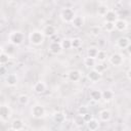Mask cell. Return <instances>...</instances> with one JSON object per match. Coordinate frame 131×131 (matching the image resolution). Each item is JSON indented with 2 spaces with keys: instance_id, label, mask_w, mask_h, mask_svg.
I'll list each match as a JSON object with an SVG mask.
<instances>
[{
  "instance_id": "cell-27",
  "label": "cell",
  "mask_w": 131,
  "mask_h": 131,
  "mask_svg": "<svg viewBox=\"0 0 131 131\" xmlns=\"http://www.w3.org/2000/svg\"><path fill=\"white\" fill-rule=\"evenodd\" d=\"M14 46L15 45H13V44H11V43H9V44H7L6 46H5V53H7L9 56L10 55H12L14 52H15V49H14Z\"/></svg>"
},
{
  "instance_id": "cell-16",
  "label": "cell",
  "mask_w": 131,
  "mask_h": 131,
  "mask_svg": "<svg viewBox=\"0 0 131 131\" xmlns=\"http://www.w3.org/2000/svg\"><path fill=\"white\" fill-rule=\"evenodd\" d=\"M112 118V114L108 110H102L100 111L99 113V119L102 121V122H108Z\"/></svg>"
},
{
  "instance_id": "cell-40",
  "label": "cell",
  "mask_w": 131,
  "mask_h": 131,
  "mask_svg": "<svg viewBox=\"0 0 131 131\" xmlns=\"http://www.w3.org/2000/svg\"><path fill=\"white\" fill-rule=\"evenodd\" d=\"M0 53H2V47L0 46Z\"/></svg>"
},
{
  "instance_id": "cell-32",
  "label": "cell",
  "mask_w": 131,
  "mask_h": 131,
  "mask_svg": "<svg viewBox=\"0 0 131 131\" xmlns=\"http://www.w3.org/2000/svg\"><path fill=\"white\" fill-rule=\"evenodd\" d=\"M103 27H104V30L106 32H112L115 30V24L112 21H104Z\"/></svg>"
},
{
  "instance_id": "cell-8",
  "label": "cell",
  "mask_w": 131,
  "mask_h": 131,
  "mask_svg": "<svg viewBox=\"0 0 131 131\" xmlns=\"http://www.w3.org/2000/svg\"><path fill=\"white\" fill-rule=\"evenodd\" d=\"M68 78L72 82H78L81 79V73L78 70H72L68 74Z\"/></svg>"
},
{
  "instance_id": "cell-3",
  "label": "cell",
  "mask_w": 131,
  "mask_h": 131,
  "mask_svg": "<svg viewBox=\"0 0 131 131\" xmlns=\"http://www.w3.org/2000/svg\"><path fill=\"white\" fill-rule=\"evenodd\" d=\"M60 16H61V19L66 23H71L72 19L74 18L75 16V12L72 8H63L61 10V13H60Z\"/></svg>"
},
{
  "instance_id": "cell-28",
  "label": "cell",
  "mask_w": 131,
  "mask_h": 131,
  "mask_svg": "<svg viewBox=\"0 0 131 131\" xmlns=\"http://www.w3.org/2000/svg\"><path fill=\"white\" fill-rule=\"evenodd\" d=\"M71 44H72V48H79L82 45V40L80 38L71 39Z\"/></svg>"
},
{
  "instance_id": "cell-6",
  "label": "cell",
  "mask_w": 131,
  "mask_h": 131,
  "mask_svg": "<svg viewBox=\"0 0 131 131\" xmlns=\"http://www.w3.org/2000/svg\"><path fill=\"white\" fill-rule=\"evenodd\" d=\"M10 115H11V111H10L9 106H7L5 104L0 105V119L1 120H3V121L8 120Z\"/></svg>"
},
{
  "instance_id": "cell-15",
  "label": "cell",
  "mask_w": 131,
  "mask_h": 131,
  "mask_svg": "<svg viewBox=\"0 0 131 131\" xmlns=\"http://www.w3.org/2000/svg\"><path fill=\"white\" fill-rule=\"evenodd\" d=\"M33 89H34V91H35L36 93L41 94V93H43V92L45 91V89H46V85H45L43 82L39 81V82H37V83L34 84Z\"/></svg>"
},
{
  "instance_id": "cell-30",
  "label": "cell",
  "mask_w": 131,
  "mask_h": 131,
  "mask_svg": "<svg viewBox=\"0 0 131 131\" xmlns=\"http://www.w3.org/2000/svg\"><path fill=\"white\" fill-rule=\"evenodd\" d=\"M97 51H98V48H96V47H90V48H88V50H87V56H89V57H94V58H95V56H96V54H97Z\"/></svg>"
},
{
  "instance_id": "cell-24",
  "label": "cell",
  "mask_w": 131,
  "mask_h": 131,
  "mask_svg": "<svg viewBox=\"0 0 131 131\" xmlns=\"http://www.w3.org/2000/svg\"><path fill=\"white\" fill-rule=\"evenodd\" d=\"M59 44H60L61 49H66V50H68V49L72 48L71 39H69V38H64V39L60 40V41H59Z\"/></svg>"
},
{
  "instance_id": "cell-10",
  "label": "cell",
  "mask_w": 131,
  "mask_h": 131,
  "mask_svg": "<svg viewBox=\"0 0 131 131\" xmlns=\"http://www.w3.org/2000/svg\"><path fill=\"white\" fill-rule=\"evenodd\" d=\"M104 18H105V21H112V23H115L117 19H118V14L116 11L114 10H107L106 13L104 14Z\"/></svg>"
},
{
  "instance_id": "cell-38",
  "label": "cell",
  "mask_w": 131,
  "mask_h": 131,
  "mask_svg": "<svg viewBox=\"0 0 131 131\" xmlns=\"http://www.w3.org/2000/svg\"><path fill=\"white\" fill-rule=\"evenodd\" d=\"M6 73H7V69H6L4 66H0V75L3 76V75H5Z\"/></svg>"
},
{
  "instance_id": "cell-23",
  "label": "cell",
  "mask_w": 131,
  "mask_h": 131,
  "mask_svg": "<svg viewBox=\"0 0 131 131\" xmlns=\"http://www.w3.org/2000/svg\"><path fill=\"white\" fill-rule=\"evenodd\" d=\"M53 120H54L55 123L60 124V123H63V122H64V120H66V116H64L63 113H61V112H57V113L54 114V116H53Z\"/></svg>"
},
{
  "instance_id": "cell-26",
  "label": "cell",
  "mask_w": 131,
  "mask_h": 131,
  "mask_svg": "<svg viewBox=\"0 0 131 131\" xmlns=\"http://www.w3.org/2000/svg\"><path fill=\"white\" fill-rule=\"evenodd\" d=\"M95 61H96V59H95L94 57H89V56H87V57H85V59H84V64H85V67H87V68H91V67H94V66H95Z\"/></svg>"
},
{
  "instance_id": "cell-14",
  "label": "cell",
  "mask_w": 131,
  "mask_h": 131,
  "mask_svg": "<svg viewBox=\"0 0 131 131\" xmlns=\"http://www.w3.org/2000/svg\"><path fill=\"white\" fill-rule=\"evenodd\" d=\"M49 51L52 54H58L61 51V47H60L59 42H53L52 41L50 43V45H49Z\"/></svg>"
},
{
  "instance_id": "cell-7",
  "label": "cell",
  "mask_w": 131,
  "mask_h": 131,
  "mask_svg": "<svg viewBox=\"0 0 131 131\" xmlns=\"http://www.w3.org/2000/svg\"><path fill=\"white\" fill-rule=\"evenodd\" d=\"M87 77H88V79L91 82H94L95 83V82H97V81H99L101 79V73H98L97 71H95L94 69H92V70L89 71Z\"/></svg>"
},
{
  "instance_id": "cell-35",
  "label": "cell",
  "mask_w": 131,
  "mask_h": 131,
  "mask_svg": "<svg viewBox=\"0 0 131 131\" xmlns=\"http://www.w3.org/2000/svg\"><path fill=\"white\" fill-rule=\"evenodd\" d=\"M94 70L97 71L98 73H102V72L105 70V67H104V64H102V63H98V64L94 66Z\"/></svg>"
},
{
  "instance_id": "cell-2",
  "label": "cell",
  "mask_w": 131,
  "mask_h": 131,
  "mask_svg": "<svg viewBox=\"0 0 131 131\" xmlns=\"http://www.w3.org/2000/svg\"><path fill=\"white\" fill-rule=\"evenodd\" d=\"M8 39H9V42L11 44H13V45L16 46V45H19V44L23 43V41H24V34L20 33V32H18V31L11 32L9 34Z\"/></svg>"
},
{
  "instance_id": "cell-4",
  "label": "cell",
  "mask_w": 131,
  "mask_h": 131,
  "mask_svg": "<svg viewBox=\"0 0 131 131\" xmlns=\"http://www.w3.org/2000/svg\"><path fill=\"white\" fill-rule=\"evenodd\" d=\"M31 114L34 118L40 119L45 115V108H44V106H42L40 104H35L31 110Z\"/></svg>"
},
{
  "instance_id": "cell-34",
  "label": "cell",
  "mask_w": 131,
  "mask_h": 131,
  "mask_svg": "<svg viewBox=\"0 0 131 131\" xmlns=\"http://www.w3.org/2000/svg\"><path fill=\"white\" fill-rule=\"evenodd\" d=\"M101 32V29L98 27V26H93L90 28V34L92 36H98Z\"/></svg>"
},
{
  "instance_id": "cell-11",
  "label": "cell",
  "mask_w": 131,
  "mask_h": 131,
  "mask_svg": "<svg viewBox=\"0 0 131 131\" xmlns=\"http://www.w3.org/2000/svg\"><path fill=\"white\" fill-rule=\"evenodd\" d=\"M71 23H72V25H73L74 28L80 29V28H82L83 25H84V19H83V17H82L81 15H75Z\"/></svg>"
},
{
  "instance_id": "cell-31",
  "label": "cell",
  "mask_w": 131,
  "mask_h": 131,
  "mask_svg": "<svg viewBox=\"0 0 131 131\" xmlns=\"http://www.w3.org/2000/svg\"><path fill=\"white\" fill-rule=\"evenodd\" d=\"M107 10H108V8H107L106 5H100V6L97 8V14L100 15V16H104V14L106 13Z\"/></svg>"
},
{
  "instance_id": "cell-13",
  "label": "cell",
  "mask_w": 131,
  "mask_h": 131,
  "mask_svg": "<svg viewBox=\"0 0 131 131\" xmlns=\"http://www.w3.org/2000/svg\"><path fill=\"white\" fill-rule=\"evenodd\" d=\"M55 28H54V26H52V25H47V26H45L44 27V29H43V34H44V36H46V37H52V36H54L55 35Z\"/></svg>"
},
{
  "instance_id": "cell-21",
  "label": "cell",
  "mask_w": 131,
  "mask_h": 131,
  "mask_svg": "<svg viewBox=\"0 0 131 131\" xmlns=\"http://www.w3.org/2000/svg\"><path fill=\"white\" fill-rule=\"evenodd\" d=\"M106 58H107V53H106V51H104V50H98V51H97V54H96V56H95V59H96V60H98L99 62H103V61L106 60Z\"/></svg>"
},
{
  "instance_id": "cell-9",
  "label": "cell",
  "mask_w": 131,
  "mask_h": 131,
  "mask_svg": "<svg viewBox=\"0 0 131 131\" xmlns=\"http://www.w3.org/2000/svg\"><path fill=\"white\" fill-rule=\"evenodd\" d=\"M129 45H130V39H129L128 37H120V38L117 40V46H118L119 48L125 49V48H127Z\"/></svg>"
},
{
  "instance_id": "cell-37",
  "label": "cell",
  "mask_w": 131,
  "mask_h": 131,
  "mask_svg": "<svg viewBox=\"0 0 131 131\" xmlns=\"http://www.w3.org/2000/svg\"><path fill=\"white\" fill-rule=\"evenodd\" d=\"M92 118H93V116H92V115H91L89 112H88V113H86L85 115H83V119H84L85 123H86V122H88V121H90Z\"/></svg>"
},
{
  "instance_id": "cell-17",
  "label": "cell",
  "mask_w": 131,
  "mask_h": 131,
  "mask_svg": "<svg viewBox=\"0 0 131 131\" xmlns=\"http://www.w3.org/2000/svg\"><path fill=\"white\" fill-rule=\"evenodd\" d=\"M86 124H87V128H88L89 130H91V131H95V130H97L98 127H99L98 121L95 120V119H93V118H92L90 121L86 122Z\"/></svg>"
},
{
  "instance_id": "cell-39",
  "label": "cell",
  "mask_w": 131,
  "mask_h": 131,
  "mask_svg": "<svg viewBox=\"0 0 131 131\" xmlns=\"http://www.w3.org/2000/svg\"><path fill=\"white\" fill-rule=\"evenodd\" d=\"M130 73H131V71H130V69H128V70H127V72H126V76H127V79H128V80H131Z\"/></svg>"
},
{
  "instance_id": "cell-36",
  "label": "cell",
  "mask_w": 131,
  "mask_h": 131,
  "mask_svg": "<svg viewBox=\"0 0 131 131\" xmlns=\"http://www.w3.org/2000/svg\"><path fill=\"white\" fill-rule=\"evenodd\" d=\"M88 112H89V111H88V107H87V106H80L79 110H78V114L81 115V116L85 115V114L88 113Z\"/></svg>"
},
{
  "instance_id": "cell-18",
  "label": "cell",
  "mask_w": 131,
  "mask_h": 131,
  "mask_svg": "<svg viewBox=\"0 0 131 131\" xmlns=\"http://www.w3.org/2000/svg\"><path fill=\"white\" fill-rule=\"evenodd\" d=\"M24 128V123L20 119H14L11 122V129L12 130H20Z\"/></svg>"
},
{
  "instance_id": "cell-5",
  "label": "cell",
  "mask_w": 131,
  "mask_h": 131,
  "mask_svg": "<svg viewBox=\"0 0 131 131\" xmlns=\"http://www.w3.org/2000/svg\"><path fill=\"white\" fill-rule=\"evenodd\" d=\"M110 62L115 67L121 66L123 63V55L121 53H113L110 56Z\"/></svg>"
},
{
  "instance_id": "cell-25",
  "label": "cell",
  "mask_w": 131,
  "mask_h": 131,
  "mask_svg": "<svg viewBox=\"0 0 131 131\" xmlns=\"http://www.w3.org/2000/svg\"><path fill=\"white\" fill-rule=\"evenodd\" d=\"M74 124H75L77 127H83L84 124H86V123H85V121H84V119H83V116H81V115L78 114V115L74 118Z\"/></svg>"
},
{
  "instance_id": "cell-12",
  "label": "cell",
  "mask_w": 131,
  "mask_h": 131,
  "mask_svg": "<svg viewBox=\"0 0 131 131\" xmlns=\"http://www.w3.org/2000/svg\"><path fill=\"white\" fill-rule=\"evenodd\" d=\"M115 29H117L118 31H125L128 27V24L125 19H121V18H118L115 23Z\"/></svg>"
},
{
  "instance_id": "cell-19",
  "label": "cell",
  "mask_w": 131,
  "mask_h": 131,
  "mask_svg": "<svg viewBox=\"0 0 131 131\" xmlns=\"http://www.w3.org/2000/svg\"><path fill=\"white\" fill-rule=\"evenodd\" d=\"M6 83L8 86H14L17 83V77L15 74H9L6 77Z\"/></svg>"
},
{
  "instance_id": "cell-33",
  "label": "cell",
  "mask_w": 131,
  "mask_h": 131,
  "mask_svg": "<svg viewBox=\"0 0 131 131\" xmlns=\"http://www.w3.org/2000/svg\"><path fill=\"white\" fill-rule=\"evenodd\" d=\"M9 57H10V56H9L7 53H5V52L0 53V63H1V64L7 63L8 60H9Z\"/></svg>"
},
{
  "instance_id": "cell-29",
  "label": "cell",
  "mask_w": 131,
  "mask_h": 131,
  "mask_svg": "<svg viewBox=\"0 0 131 131\" xmlns=\"http://www.w3.org/2000/svg\"><path fill=\"white\" fill-rule=\"evenodd\" d=\"M17 101H18L20 104H23V105L28 104V102H29V96L26 95V94H20V95L17 97Z\"/></svg>"
},
{
  "instance_id": "cell-20",
  "label": "cell",
  "mask_w": 131,
  "mask_h": 131,
  "mask_svg": "<svg viewBox=\"0 0 131 131\" xmlns=\"http://www.w3.org/2000/svg\"><path fill=\"white\" fill-rule=\"evenodd\" d=\"M90 98L94 101H99L101 99V91L97 89H93L90 91Z\"/></svg>"
},
{
  "instance_id": "cell-1",
  "label": "cell",
  "mask_w": 131,
  "mask_h": 131,
  "mask_svg": "<svg viewBox=\"0 0 131 131\" xmlns=\"http://www.w3.org/2000/svg\"><path fill=\"white\" fill-rule=\"evenodd\" d=\"M44 38H45V36H44L43 32L38 31V30L33 31L30 34V41H31V43L34 44V45H37V46L41 45L44 42Z\"/></svg>"
},
{
  "instance_id": "cell-22",
  "label": "cell",
  "mask_w": 131,
  "mask_h": 131,
  "mask_svg": "<svg viewBox=\"0 0 131 131\" xmlns=\"http://www.w3.org/2000/svg\"><path fill=\"white\" fill-rule=\"evenodd\" d=\"M114 97V92L112 91V90H103V91H101V99H103V100H105V101H108V100H111L112 98Z\"/></svg>"
}]
</instances>
